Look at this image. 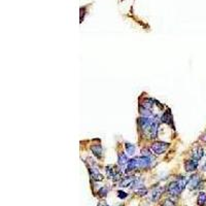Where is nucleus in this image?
<instances>
[{"label": "nucleus", "mask_w": 206, "mask_h": 206, "mask_svg": "<svg viewBox=\"0 0 206 206\" xmlns=\"http://www.w3.org/2000/svg\"><path fill=\"white\" fill-rule=\"evenodd\" d=\"M198 167V161H195V160H188L185 163V168L187 171H195Z\"/></svg>", "instance_id": "nucleus-3"}, {"label": "nucleus", "mask_w": 206, "mask_h": 206, "mask_svg": "<svg viewBox=\"0 0 206 206\" xmlns=\"http://www.w3.org/2000/svg\"><path fill=\"white\" fill-rule=\"evenodd\" d=\"M162 121L164 122L165 124H167V125H170V126H172V123H173V118H172V114H171V111L169 110H167V111H165L164 114H163V116H162Z\"/></svg>", "instance_id": "nucleus-5"}, {"label": "nucleus", "mask_w": 206, "mask_h": 206, "mask_svg": "<svg viewBox=\"0 0 206 206\" xmlns=\"http://www.w3.org/2000/svg\"><path fill=\"white\" fill-rule=\"evenodd\" d=\"M119 165H125L128 163L126 155H124V152H119Z\"/></svg>", "instance_id": "nucleus-11"}, {"label": "nucleus", "mask_w": 206, "mask_h": 206, "mask_svg": "<svg viewBox=\"0 0 206 206\" xmlns=\"http://www.w3.org/2000/svg\"><path fill=\"white\" fill-rule=\"evenodd\" d=\"M164 206H174V204L171 201H166V202L164 203Z\"/></svg>", "instance_id": "nucleus-12"}, {"label": "nucleus", "mask_w": 206, "mask_h": 206, "mask_svg": "<svg viewBox=\"0 0 206 206\" xmlns=\"http://www.w3.org/2000/svg\"><path fill=\"white\" fill-rule=\"evenodd\" d=\"M135 180L133 176H128V177H124L123 180L121 182V187H129V185H132L133 181Z\"/></svg>", "instance_id": "nucleus-8"}, {"label": "nucleus", "mask_w": 206, "mask_h": 206, "mask_svg": "<svg viewBox=\"0 0 206 206\" xmlns=\"http://www.w3.org/2000/svg\"><path fill=\"white\" fill-rule=\"evenodd\" d=\"M169 143H165V142H155L152 146V149L155 154L161 155L163 152H166V149H168Z\"/></svg>", "instance_id": "nucleus-2"}, {"label": "nucleus", "mask_w": 206, "mask_h": 206, "mask_svg": "<svg viewBox=\"0 0 206 206\" xmlns=\"http://www.w3.org/2000/svg\"><path fill=\"white\" fill-rule=\"evenodd\" d=\"M200 184V178L198 175H193L189 180V188L191 190H194L196 188H198V185Z\"/></svg>", "instance_id": "nucleus-6"}, {"label": "nucleus", "mask_w": 206, "mask_h": 206, "mask_svg": "<svg viewBox=\"0 0 206 206\" xmlns=\"http://www.w3.org/2000/svg\"><path fill=\"white\" fill-rule=\"evenodd\" d=\"M203 170H206V163L204 164V166H203Z\"/></svg>", "instance_id": "nucleus-13"}, {"label": "nucleus", "mask_w": 206, "mask_h": 206, "mask_svg": "<svg viewBox=\"0 0 206 206\" xmlns=\"http://www.w3.org/2000/svg\"><path fill=\"white\" fill-rule=\"evenodd\" d=\"M125 147H126V152H128V155L133 156V155L135 154V146H134L133 144L127 142V143H125Z\"/></svg>", "instance_id": "nucleus-9"}, {"label": "nucleus", "mask_w": 206, "mask_h": 206, "mask_svg": "<svg viewBox=\"0 0 206 206\" xmlns=\"http://www.w3.org/2000/svg\"><path fill=\"white\" fill-rule=\"evenodd\" d=\"M185 185H187V181L184 177H179L176 180H174L173 182L169 185L168 187V193L170 195L173 196H177L180 192H182V190L185 189Z\"/></svg>", "instance_id": "nucleus-1"}, {"label": "nucleus", "mask_w": 206, "mask_h": 206, "mask_svg": "<svg viewBox=\"0 0 206 206\" xmlns=\"http://www.w3.org/2000/svg\"><path fill=\"white\" fill-rule=\"evenodd\" d=\"M203 155H204V151H203V149L201 146H198V147H196V149H194V152H193L192 159L195 160V161L199 162V160H201V158L203 157Z\"/></svg>", "instance_id": "nucleus-4"}, {"label": "nucleus", "mask_w": 206, "mask_h": 206, "mask_svg": "<svg viewBox=\"0 0 206 206\" xmlns=\"http://www.w3.org/2000/svg\"><path fill=\"white\" fill-rule=\"evenodd\" d=\"M198 204L200 206H203L206 204V194L205 193H200L198 196Z\"/></svg>", "instance_id": "nucleus-10"}, {"label": "nucleus", "mask_w": 206, "mask_h": 206, "mask_svg": "<svg viewBox=\"0 0 206 206\" xmlns=\"http://www.w3.org/2000/svg\"><path fill=\"white\" fill-rule=\"evenodd\" d=\"M91 149H92L94 155H95L98 159H100V158L102 157L103 152H102V147H101V146H99V144H97V146H91Z\"/></svg>", "instance_id": "nucleus-7"}]
</instances>
